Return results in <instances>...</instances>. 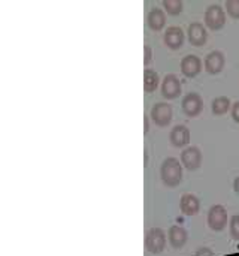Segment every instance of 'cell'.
I'll use <instances>...</instances> for the list:
<instances>
[{
  "mask_svg": "<svg viewBox=\"0 0 239 256\" xmlns=\"http://www.w3.org/2000/svg\"><path fill=\"white\" fill-rule=\"evenodd\" d=\"M160 176L162 180L166 186L175 188L181 183L183 180V166L181 162L175 158H168L163 160L160 166Z\"/></svg>",
  "mask_w": 239,
  "mask_h": 256,
  "instance_id": "obj_1",
  "label": "cell"
},
{
  "mask_svg": "<svg viewBox=\"0 0 239 256\" xmlns=\"http://www.w3.org/2000/svg\"><path fill=\"white\" fill-rule=\"evenodd\" d=\"M226 24V12L219 4H211L205 10V26L211 30H222Z\"/></svg>",
  "mask_w": 239,
  "mask_h": 256,
  "instance_id": "obj_2",
  "label": "cell"
},
{
  "mask_svg": "<svg viewBox=\"0 0 239 256\" xmlns=\"http://www.w3.org/2000/svg\"><path fill=\"white\" fill-rule=\"evenodd\" d=\"M166 246V234L162 228H151L145 236V248L150 254H160Z\"/></svg>",
  "mask_w": 239,
  "mask_h": 256,
  "instance_id": "obj_3",
  "label": "cell"
},
{
  "mask_svg": "<svg viewBox=\"0 0 239 256\" xmlns=\"http://www.w3.org/2000/svg\"><path fill=\"white\" fill-rule=\"evenodd\" d=\"M208 225L213 231L220 232L228 226V212L223 206L216 204L208 212Z\"/></svg>",
  "mask_w": 239,
  "mask_h": 256,
  "instance_id": "obj_4",
  "label": "cell"
},
{
  "mask_svg": "<svg viewBox=\"0 0 239 256\" xmlns=\"http://www.w3.org/2000/svg\"><path fill=\"white\" fill-rule=\"evenodd\" d=\"M172 106L166 102H159L156 105H153L151 108V120L157 124V126H168L172 120Z\"/></svg>",
  "mask_w": 239,
  "mask_h": 256,
  "instance_id": "obj_5",
  "label": "cell"
},
{
  "mask_svg": "<svg viewBox=\"0 0 239 256\" xmlns=\"http://www.w3.org/2000/svg\"><path fill=\"white\" fill-rule=\"evenodd\" d=\"M181 106H183V111L186 112V116H189V117H196V116H199V114L202 112V110H204V100H202V98H201L199 93L192 92V93L186 94V98L183 99Z\"/></svg>",
  "mask_w": 239,
  "mask_h": 256,
  "instance_id": "obj_6",
  "label": "cell"
},
{
  "mask_svg": "<svg viewBox=\"0 0 239 256\" xmlns=\"http://www.w3.org/2000/svg\"><path fill=\"white\" fill-rule=\"evenodd\" d=\"M183 88H181V81L178 80L177 75L169 74L165 76L163 82H162V94L165 99H177L181 94Z\"/></svg>",
  "mask_w": 239,
  "mask_h": 256,
  "instance_id": "obj_7",
  "label": "cell"
},
{
  "mask_svg": "<svg viewBox=\"0 0 239 256\" xmlns=\"http://www.w3.org/2000/svg\"><path fill=\"white\" fill-rule=\"evenodd\" d=\"M181 164L189 171H196L202 165V153L198 147H189L184 148L181 153Z\"/></svg>",
  "mask_w": 239,
  "mask_h": 256,
  "instance_id": "obj_8",
  "label": "cell"
},
{
  "mask_svg": "<svg viewBox=\"0 0 239 256\" xmlns=\"http://www.w3.org/2000/svg\"><path fill=\"white\" fill-rule=\"evenodd\" d=\"M205 70L211 75H217L225 69L226 64V57L222 51H211L207 57H205Z\"/></svg>",
  "mask_w": 239,
  "mask_h": 256,
  "instance_id": "obj_9",
  "label": "cell"
},
{
  "mask_svg": "<svg viewBox=\"0 0 239 256\" xmlns=\"http://www.w3.org/2000/svg\"><path fill=\"white\" fill-rule=\"evenodd\" d=\"M202 70V60L195 56V54H189L181 60V72L184 76L187 78H196Z\"/></svg>",
  "mask_w": 239,
  "mask_h": 256,
  "instance_id": "obj_10",
  "label": "cell"
},
{
  "mask_svg": "<svg viewBox=\"0 0 239 256\" xmlns=\"http://www.w3.org/2000/svg\"><path fill=\"white\" fill-rule=\"evenodd\" d=\"M189 42L195 46H204L208 39V32L202 22H192L189 26Z\"/></svg>",
  "mask_w": 239,
  "mask_h": 256,
  "instance_id": "obj_11",
  "label": "cell"
},
{
  "mask_svg": "<svg viewBox=\"0 0 239 256\" xmlns=\"http://www.w3.org/2000/svg\"><path fill=\"white\" fill-rule=\"evenodd\" d=\"M184 32L183 28L177 27V26H172V27H168L166 32H165V44L166 46H169L171 50H180L184 44Z\"/></svg>",
  "mask_w": 239,
  "mask_h": 256,
  "instance_id": "obj_12",
  "label": "cell"
},
{
  "mask_svg": "<svg viewBox=\"0 0 239 256\" xmlns=\"http://www.w3.org/2000/svg\"><path fill=\"white\" fill-rule=\"evenodd\" d=\"M169 140H171V144L174 147H177V148L186 147L190 142V130H189V128H186L183 124L175 126L169 134Z\"/></svg>",
  "mask_w": 239,
  "mask_h": 256,
  "instance_id": "obj_13",
  "label": "cell"
},
{
  "mask_svg": "<svg viewBox=\"0 0 239 256\" xmlns=\"http://www.w3.org/2000/svg\"><path fill=\"white\" fill-rule=\"evenodd\" d=\"M180 208L186 216H195L201 210V201L193 194H184L180 201Z\"/></svg>",
  "mask_w": 239,
  "mask_h": 256,
  "instance_id": "obj_14",
  "label": "cell"
},
{
  "mask_svg": "<svg viewBox=\"0 0 239 256\" xmlns=\"http://www.w3.org/2000/svg\"><path fill=\"white\" fill-rule=\"evenodd\" d=\"M187 238H189L187 231H186L183 226H180V225H174V226H171V228H169L168 240H169V243L172 244V248H175V249H181V248H184V246H186V243H187Z\"/></svg>",
  "mask_w": 239,
  "mask_h": 256,
  "instance_id": "obj_15",
  "label": "cell"
},
{
  "mask_svg": "<svg viewBox=\"0 0 239 256\" xmlns=\"http://www.w3.org/2000/svg\"><path fill=\"white\" fill-rule=\"evenodd\" d=\"M148 26L154 32L162 30L166 26V15H165V12L162 9H159V8L151 9L150 14H148Z\"/></svg>",
  "mask_w": 239,
  "mask_h": 256,
  "instance_id": "obj_16",
  "label": "cell"
},
{
  "mask_svg": "<svg viewBox=\"0 0 239 256\" xmlns=\"http://www.w3.org/2000/svg\"><path fill=\"white\" fill-rule=\"evenodd\" d=\"M159 86V75L154 69H145L144 70V90L147 93H153Z\"/></svg>",
  "mask_w": 239,
  "mask_h": 256,
  "instance_id": "obj_17",
  "label": "cell"
},
{
  "mask_svg": "<svg viewBox=\"0 0 239 256\" xmlns=\"http://www.w3.org/2000/svg\"><path fill=\"white\" fill-rule=\"evenodd\" d=\"M211 108H213L214 116H223L231 110V99L226 96H219L213 100Z\"/></svg>",
  "mask_w": 239,
  "mask_h": 256,
  "instance_id": "obj_18",
  "label": "cell"
},
{
  "mask_svg": "<svg viewBox=\"0 0 239 256\" xmlns=\"http://www.w3.org/2000/svg\"><path fill=\"white\" fill-rule=\"evenodd\" d=\"M163 6L169 15H180L184 8L181 0H163Z\"/></svg>",
  "mask_w": 239,
  "mask_h": 256,
  "instance_id": "obj_19",
  "label": "cell"
},
{
  "mask_svg": "<svg viewBox=\"0 0 239 256\" xmlns=\"http://www.w3.org/2000/svg\"><path fill=\"white\" fill-rule=\"evenodd\" d=\"M225 4H226V12L232 18L239 20V0H228Z\"/></svg>",
  "mask_w": 239,
  "mask_h": 256,
  "instance_id": "obj_20",
  "label": "cell"
},
{
  "mask_svg": "<svg viewBox=\"0 0 239 256\" xmlns=\"http://www.w3.org/2000/svg\"><path fill=\"white\" fill-rule=\"evenodd\" d=\"M229 231H231V237L239 242V216H232L229 220Z\"/></svg>",
  "mask_w": 239,
  "mask_h": 256,
  "instance_id": "obj_21",
  "label": "cell"
},
{
  "mask_svg": "<svg viewBox=\"0 0 239 256\" xmlns=\"http://www.w3.org/2000/svg\"><path fill=\"white\" fill-rule=\"evenodd\" d=\"M144 54H145L144 64H150V62H151V56H153V50H151V46L145 45V46H144Z\"/></svg>",
  "mask_w": 239,
  "mask_h": 256,
  "instance_id": "obj_22",
  "label": "cell"
},
{
  "mask_svg": "<svg viewBox=\"0 0 239 256\" xmlns=\"http://www.w3.org/2000/svg\"><path fill=\"white\" fill-rule=\"evenodd\" d=\"M232 118L239 123V100L237 104H234V106H232Z\"/></svg>",
  "mask_w": 239,
  "mask_h": 256,
  "instance_id": "obj_23",
  "label": "cell"
},
{
  "mask_svg": "<svg viewBox=\"0 0 239 256\" xmlns=\"http://www.w3.org/2000/svg\"><path fill=\"white\" fill-rule=\"evenodd\" d=\"M196 256H214V252L213 250H210V249H207V248H204V249H201Z\"/></svg>",
  "mask_w": 239,
  "mask_h": 256,
  "instance_id": "obj_24",
  "label": "cell"
},
{
  "mask_svg": "<svg viewBox=\"0 0 239 256\" xmlns=\"http://www.w3.org/2000/svg\"><path fill=\"white\" fill-rule=\"evenodd\" d=\"M234 190L239 195V176L235 178V182H234Z\"/></svg>",
  "mask_w": 239,
  "mask_h": 256,
  "instance_id": "obj_25",
  "label": "cell"
},
{
  "mask_svg": "<svg viewBox=\"0 0 239 256\" xmlns=\"http://www.w3.org/2000/svg\"><path fill=\"white\" fill-rule=\"evenodd\" d=\"M144 124H145L144 132H148V116H144Z\"/></svg>",
  "mask_w": 239,
  "mask_h": 256,
  "instance_id": "obj_26",
  "label": "cell"
}]
</instances>
